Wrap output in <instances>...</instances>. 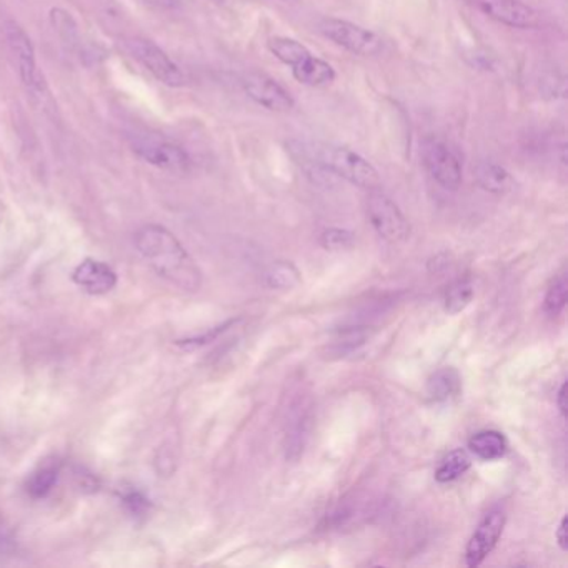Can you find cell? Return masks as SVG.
<instances>
[{"label":"cell","mask_w":568,"mask_h":568,"mask_svg":"<svg viewBox=\"0 0 568 568\" xmlns=\"http://www.w3.org/2000/svg\"><path fill=\"white\" fill-rule=\"evenodd\" d=\"M135 247L159 277L185 292L201 288V268L169 229L158 224L145 225L135 234Z\"/></svg>","instance_id":"cell-1"},{"label":"cell","mask_w":568,"mask_h":568,"mask_svg":"<svg viewBox=\"0 0 568 568\" xmlns=\"http://www.w3.org/2000/svg\"><path fill=\"white\" fill-rule=\"evenodd\" d=\"M287 148L298 164L322 169L365 191L381 189L377 169L352 149L327 142L301 141L288 142Z\"/></svg>","instance_id":"cell-2"},{"label":"cell","mask_w":568,"mask_h":568,"mask_svg":"<svg viewBox=\"0 0 568 568\" xmlns=\"http://www.w3.org/2000/svg\"><path fill=\"white\" fill-rule=\"evenodd\" d=\"M132 152L145 164L172 174L191 171L192 158L181 144L164 135L135 134L129 138Z\"/></svg>","instance_id":"cell-3"},{"label":"cell","mask_w":568,"mask_h":568,"mask_svg":"<svg viewBox=\"0 0 568 568\" xmlns=\"http://www.w3.org/2000/svg\"><path fill=\"white\" fill-rule=\"evenodd\" d=\"M317 28L325 39L334 42L338 48L351 52V54L362 55V58H375V55L384 51V41L375 32L354 24V22L325 18L318 22Z\"/></svg>","instance_id":"cell-4"},{"label":"cell","mask_w":568,"mask_h":568,"mask_svg":"<svg viewBox=\"0 0 568 568\" xmlns=\"http://www.w3.org/2000/svg\"><path fill=\"white\" fill-rule=\"evenodd\" d=\"M422 164L432 179L445 191H458L464 182L462 162L447 142L437 138L424 139L420 145Z\"/></svg>","instance_id":"cell-5"},{"label":"cell","mask_w":568,"mask_h":568,"mask_svg":"<svg viewBox=\"0 0 568 568\" xmlns=\"http://www.w3.org/2000/svg\"><path fill=\"white\" fill-rule=\"evenodd\" d=\"M125 51L129 52L134 61H138L145 71L151 72L161 84L168 85V88H184L185 79L182 69L172 61L171 55L159 48L155 42L149 41V39L131 38L124 42Z\"/></svg>","instance_id":"cell-6"},{"label":"cell","mask_w":568,"mask_h":568,"mask_svg":"<svg viewBox=\"0 0 568 568\" xmlns=\"http://www.w3.org/2000/svg\"><path fill=\"white\" fill-rule=\"evenodd\" d=\"M367 215L375 232L390 244H402L410 237V224L404 212L381 189L368 191Z\"/></svg>","instance_id":"cell-7"},{"label":"cell","mask_w":568,"mask_h":568,"mask_svg":"<svg viewBox=\"0 0 568 568\" xmlns=\"http://www.w3.org/2000/svg\"><path fill=\"white\" fill-rule=\"evenodd\" d=\"M6 41L9 51L18 64L19 78L31 94L41 95L45 91L44 79L39 71L38 58H36L34 44L28 32L16 21H8L4 26Z\"/></svg>","instance_id":"cell-8"},{"label":"cell","mask_w":568,"mask_h":568,"mask_svg":"<svg viewBox=\"0 0 568 568\" xmlns=\"http://www.w3.org/2000/svg\"><path fill=\"white\" fill-rule=\"evenodd\" d=\"M312 425V402L305 394L292 398L285 417V457L297 462L304 455Z\"/></svg>","instance_id":"cell-9"},{"label":"cell","mask_w":568,"mask_h":568,"mask_svg":"<svg viewBox=\"0 0 568 568\" xmlns=\"http://www.w3.org/2000/svg\"><path fill=\"white\" fill-rule=\"evenodd\" d=\"M505 524H507V515L500 508H494L481 518L465 548L467 567L477 568L484 564L485 558L497 547L498 540L504 534Z\"/></svg>","instance_id":"cell-10"},{"label":"cell","mask_w":568,"mask_h":568,"mask_svg":"<svg viewBox=\"0 0 568 568\" xmlns=\"http://www.w3.org/2000/svg\"><path fill=\"white\" fill-rule=\"evenodd\" d=\"M242 88L248 99L271 112L285 114L294 109L295 101L291 92L285 91L275 79L262 72H248L242 79Z\"/></svg>","instance_id":"cell-11"},{"label":"cell","mask_w":568,"mask_h":568,"mask_svg":"<svg viewBox=\"0 0 568 568\" xmlns=\"http://www.w3.org/2000/svg\"><path fill=\"white\" fill-rule=\"evenodd\" d=\"M471 4L498 24L511 29H535L540 16L521 0H470Z\"/></svg>","instance_id":"cell-12"},{"label":"cell","mask_w":568,"mask_h":568,"mask_svg":"<svg viewBox=\"0 0 568 568\" xmlns=\"http://www.w3.org/2000/svg\"><path fill=\"white\" fill-rule=\"evenodd\" d=\"M72 278L79 287L92 295L108 294L118 285V274L112 271V267L92 258L79 264Z\"/></svg>","instance_id":"cell-13"},{"label":"cell","mask_w":568,"mask_h":568,"mask_svg":"<svg viewBox=\"0 0 568 568\" xmlns=\"http://www.w3.org/2000/svg\"><path fill=\"white\" fill-rule=\"evenodd\" d=\"M295 81L298 84L307 85V88H325L335 81L337 74L335 69L328 62L315 58L314 54H308L307 58L302 59L298 64L292 68Z\"/></svg>","instance_id":"cell-14"},{"label":"cell","mask_w":568,"mask_h":568,"mask_svg":"<svg viewBox=\"0 0 568 568\" xmlns=\"http://www.w3.org/2000/svg\"><path fill=\"white\" fill-rule=\"evenodd\" d=\"M468 448L475 457L485 462L498 460L508 450V442L505 435L498 430H481L471 435Z\"/></svg>","instance_id":"cell-15"},{"label":"cell","mask_w":568,"mask_h":568,"mask_svg":"<svg viewBox=\"0 0 568 568\" xmlns=\"http://www.w3.org/2000/svg\"><path fill=\"white\" fill-rule=\"evenodd\" d=\"M462 378L457 368L444 367L430 375L427 381V395L434 402H448L460 394Z\"/></svg>","instance_id":"cell-16"},{"label":"cell","mask_w":568,"mask_h":568,"mask_svg":"<svg viewBox=\"0 0 568 568\" xmlns=\"http://www.w3.org/2000/svg\"><path fill=\"white\" fill-rule=\"evenodd\" d=\"M59 474H61V464L58 460L44 462L39 465L26 481V491L29 497L34 500L48 497L58 484Z\"/></svg>","instance_id":"cell-17"},{"label":"cell","mask_w":568,"mask_h":568,"mask_svg":"<svg viewBox=\"0 0 568 568\" xmlns=\"http://www.w3.org/2000/svg\"><path fill=\"white\" fill-rule=\"evenodd\" d=\"M475 179H477V184L485 192L497 195L510 191L511 184H514L507 169L495 164V162H481V164H478L477 171H475Z\"/></svg>","instance_id":"cell-18"},{"label":"cell","mask_w":568,"mask_h":568,"mask_svg":"<svg viewBox=\"0 0 568 568\" xmlns=\"http://www.w3.org/2000/svg\"><path fill=\"white\" fill-rule=\"evenodd\" d=\"M264 281L272 291L288 292L302 284V275L292 262L277 261L265 271Z\"/></svg>","instance_id":"cell-19"},{"label":"cell","mask_w":568,"mask_h":568,"mask_svg":"<svg viewBox=\"0 0 568 568\" xmlns=\"http://www.w3.org/2000/svg\"><path fill=\"white\" fill-rule=\"evenodd\" d=\"M470 455L467 452L462 448L452 450L450 454L442 458L440 465L435 470V480L438 484H450L460 478L470 468Z\"/></svg>","instance_id":"cell-20"},{"label":"cell","mask_w":568,"mask_h":568,"mask_svg":"<svg viewBox=\"0 0 568 568\" xmlns=\"http://www.w3.org/2000/svg\"><path fill=\"white\" fill-rule=\"evenodd\" d=\"M267 45L272 55H274L277 61H281L282 64L288 65V68H294V65L298 64L302 59L312 54V52L308 51L302 42L295 41V39L291 38H282V36L272 38Z\"/></svg>","instance_id":"cell-21"},{"label":"cell","mask_w":568,"mask_h":568,"mask_svg":"<svg viewBox=\"0 0 568 568\" xmlns=\"http://www.w3.org/2000/svg\"><path fill=\"white\" fill-rule=\"evenodd\" d=\"M474 284L470 278H458L445 294L444 308L447 314L457 315L470 305L474 298Z\"/></svg>","instance_id":"cell-22"},{"label":"cell","mask_w":568,"mask_h":568,"mask_svg":"<svg viewBox=\"0 0 568 568\" xmlns=\"http://www.w3.org/2000/svg\"><path fill=\"white\" fill-rule=\"evenodd\" d=\"M567 288L568 284L565 275L555 278L554 284L548 288L544 301V311L548 317H558V315L565 311V305H567Z\"/></svg>","instance_id":"cell-23"},{"label":"cell","mask_w":568,"mask_h":568,"mask_svg":"<svg viewBox=\"0 0 568 568\" xmlns=\"http://www.w3.org/2000/svg\"><path fill=\"white\" fill-rule=\"evenodd\" d=\"M52 28L61 36L65 44L75 45L79 41L78 22L74 21L71 14L64 9L54 8L51 11Z\"/></svg>","instance_id":"cell-24"},{"label":"cell","mask_w":568,"mask_h":568,"mask_svg":"<svg viewBox=\"0 0 568 568\" xmlns=\"http://www.w3.org/2000/svg\"><path fill=\"white\" fill-rule=\"evenodd\" d=\"M321 244L327 251H345V248H351L354 245V234L351 231H345V229H325L321 235Z\"/></svg>","instance_id":"cell-25"},{"label":"cell","mask_w":568,"mask_h":568,"mask_svg":"<svg viewBox=\"0 0 568 568\" xmlns=\"http://www.w3.org/2000/svg\"><path fill=\"white\" fill-rule=\"evenodd\" d=\"M122 504H124V507L128 508L132 515H135V517H142V515L148 514L149 508H151V500L139 490L125 491V494L122 495Z\"/></svg>","instance_id":"cell-26"},{"label":"cell","mask_w":568,"mask_h":568,"mask_svg":"<svg viewBox=\"0 0 568 568\" xmlns=\"http://www.w3.org/2000/svg\"><path fill=\"white\" fill-rule=\"evenodd\" d=\"M16 548H18V540H16L14 530L4 518H0V557L14 554Z\"/></svg>","instance_id":"cell-27"},{"label":"cell","mask_w":568,"mask_h":568,"mask_svg":"<svg viewBox=\"0 0 568 568\" xmlns=\"http://www.w3.org/2000/svg\"><path fill=\"white\" fill-rule=\"evenodd\" d=\"M234 322H227V324L222 325V327L214 328V331L207 332L205 335H201V337L187 338V341L179 342V345L182 347L194 348L201 347V345L207 344V342L214 341L217 338L222 332L227 331Z\"/></svg>","instance_id":"cell-28"},{"label":"cell","mask_w":568,"mask_h":568,"mask_svg":"<svg viewBox=\"0 0 568 568\" xmlns=\"http://www.w3.org/2000/svg\"><path fill=\"white\" fill-rule=\"evenodd\" d=\"M555 540H557L558 547L561 548V551H567V517H561L560 524H558V527L555 528Z\"/></svg>","instance_id":"cell-29"},{"label":"cell","mask_w":568,"mask_h":568,"mask_svg":"<svg viewBox=\"0 0 568 568\" xmlns=\"http://www.w3.org/2000/svg\"><path fill=\"white\" fill-rule=\"evenodd\" d=\"M144 2L159 11H174L181 4V0H144Z\"/></svg>","instance_id":"cell-30"},{"label":"cell","mask_w":568,"mask_h":568,"mask_svg":"<svg viewBox=\"0 0 568 568\" xmlns=\"http://www.w3.org/2000/svg\"><path fill=\"white\" fill-rule=\"evenodd\" d=\"M555 398H557V407L558 412H560L561 418L567 417V384H561L560 388H558L557 395H555Z\"/></svg>","instance_id":"cell-31"}]
</instances>
